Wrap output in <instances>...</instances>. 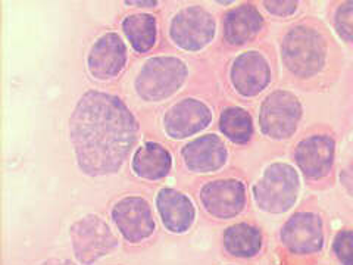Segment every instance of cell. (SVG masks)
<instances>
[{
	"mask_svg": "<svg viewBox=\"0 0 353 265\" xmlns=\"http://www.w3.org/2000/svg\"><path fill=\"white\" fill-rule=\"evenodd\" d=\"M123 30L131 46L140 53L152 49L157 41V19L149 14L127 17L123 22Z\"/></svg>",
	"mask_w": 353,
	"mask_h": 265,
	"instance_id": "cell-20",
	"label": "cell"
},
{
	"mask_svg": "<svg viewBox=\"0 0 353 265\" xmlns=\"http://www.w3.org/2000/svg\"><path fill=\"white\" fill-rule=\"evenodd\" d=\"M333 249L337 259L343 265H353V231L343 230L337 233Z\"/></svg>",
	"mask_w": 353,
	"mask_h": 265,
	"instance_id": "cell-22",
	"label": "cell"
},
{
	"mask_svg": "<svg viewBox=\"0 0 353 265\" xmlns=\"http://www.w3.org/2000/svg\"><path fill=\"white\" fill-rule=\"evenodd\" d=\"M201 201L212 217L223 219L233 218L245 208V186L237 180H216L208 183L201 192Z\"/></svg>",
	"mask_w": 353,
	"mask_h": 265,
	"instance_id": "cell-10",
	"label": "cell"
},
{
	"mask_svg": "<svg viewBox=\"0 0 353 265\" xmlns=\"http://www.w3.org/2000/svg\"><path fill=\"white\" fill-rule=\"evenodd\" d=\"M211 119L212 112L205 104L196 99H184L168 110L163 124L171 137L184 139L206 128Z\"/></svg>",
	"mask_w": 353,
	"mask_h": 265,
	"instance_id": "cell-11",
	"label": "cell"
},
{
	"mask_svg": "<svg viewBox=\"0 0 353 265\" xmlns=\"http://www.w3.org/2000/svg\"><path fill=\"white\" fill-rule=\"evenodd\" d=\"M301 115V104L292 93L274 92L262 104L259 124L267 136L285 139L294 132Z\"/></svg>",
	"mask_w": 353,
	"mask_h": 265,
	"instance_id": "cell-6",
	"label": "cell"
},
{
	"mask_svg": "<svg viewBox=\"0 0 353 265\" xmlns=\"http://www.w3.org/2000/svg\"><path fill=\"white\" fill-rule=\"evenodd\" d=\"M281 242L296 255H311L319 252L324 243L321 218L312 213L292 215L281 230Z\"/></svg>",
	"mask_w": 353,
	"mask_h": 265,
	"instance_id": "cell-9",
	"label": "cell"
},
{
	"mask_svg": "<svg viewBox=\"0 0 353 265\" xmlns=\"http://www.w3.org/2000/svg\"><path fill=\"white\" fill-rule=\"evenodd\" d=\"M265 8H267L274 15L285 17L294 12L297 3L296 2H265Z\"/></svg>",
	"mask_w": 353,
	"mask_h": 265,
	"instance_id": "cell-24",
	"label": "cell"
},
{
	"mask_svg": "<svg viewBox=\"0 0 353 265\" xmlns=\"http://www.w3.org/2000/svg\"><path fill=\"white\" fill-rule=\"evenodd\" d=\"M112 219L119 233L130 243L145 242L157 230L150 205L139 196L118 201L112 208Z\"/></svg>",
	"mask_w": 353,
	"mask_h": 265,
	"instance_id": "cell-7",
	"label": "cell"
},
{
	"mask_svg": "<svg viewBox=\"0 0 353 265\" xmlns=\"http://www.w3.org/2000/svg\"><path fill=\"white\" fill-rule=\"evenodd\" d=\"M262 24V17L255 6L241 5L227 14L224 19V35L228 43L243 44L258 35Z\"/></svg>",
	"mask_w": 353,
	"mask_h": 265,
	"instance_id": "cell-17",
	"label": "cell"
},
{
	"mask_svg": "<svg viewBox=\"0 0 353 265\" xmlns=\"http://www.w3.org/2000/svg\"><path fill=\"white\" fill-rule=\"evenodd\" d=\"M336 27L341 37L353 41V2L341 5L336 14Z\"/></svg>",
	"mask_w": 353,
	"mask_h": 265,
	"instance_id": "cell-23",
	"label": "cell"
},
{
	"mask_svg": "<svg viewBox=\"0 0 353 265\" xmlns=\"http://www.w3.org/2000/svg\"><path fill=\"white\" fill-rule=\"evenodd\" d=\"M43 265H75V264L68 261V259H49V261L44 262Z\"/></svg>",
	"mask_w": 353,
	"mask_h": 265,
	"instance_id": "cell-26",
	"label": "cell"
},
{
	"mask_svg": "<svg viewBox=\"0 0 353 265\" xmlns=\"http://www.w3.org/2000/svg\"><path fill=\"white\" fill-rule=\"evenodd\" d=\"M139 126L119 97L87 92L70 119V139L80 170L90 175L115 174L137 140Z\"/></svg>",
	"mask_w": 353,
	"mask_h": 265,
	"instance_id": "cell-1",
	"label": "cell"
},
{
	"mask_svg": "<svg viewBox=\"0 0 353 265\" xmlns=\"http://www.w3.org/2000/svg\"><path fill=\"white\" fill-rule=\"evenodd\" d=\"M127 49L115 32H108L99 39L88 55V70L99 80L112 79L124 68Z\"/></svg>",
	"mask_w": 353,
	"mask_h": 265,
	"instance_id": "cell-12",
	"label": "cell"
},
{
	"mask_svg": "<svg viewBox=\"0 0 353 265\" xmlns=\"http://www.w3.org/2000/svg\"><path fill=\"white\" fill-rule=\"evenodd\" d=\"M221 131L224 132L231 141L234 143H246L250 140L253 127L252 118L241 108H228L221 115Z\"/></svg>",
	"mask_w": 353,
	"mask_h": 265,
	"instance_id": "cell-21",
	"label": "cell"
},
{
	"mask_svg": "<svg viewBox=\"0 0 353 265\" xmlns=\"http://www.w3.org/2000/svg\"><path fill=\"white\" fill-rule=\"evenodd\" d=\"M215 35V22L211 14L199 6L183 9L171 22V37L185 50L205 48Z\"/></svg>",
	"mask_w": 353,
	"mask_h": 265,
	"instance_id": "cell-8",
	"label": "cell"
},
{
	"mask_svg": "<svg viewBox=\"0 0 353 265\" xmlns=\"http://www.w3.org/2000/svg\"><path fill=\"white\" fill-rule=\"evenodd\" d=\"M283 61L287 68L299 77L316 74L325 61L324 39L309 27L290 30L283 41Z\"/></svg>",
	"mask_w": 353,
	"mask_h": 265,
	"instance_id": "cell-3",
	"label": "cell"
},
{
	"mask_svg": "<svg viewBox=\"0 0 353 265\" xmlns=\"http://www.w3.org/2000/svg\"><path fill=\"white\" fill-rule=\"evenodd\" d=\"M157 206L162 224L171 233L181 235L192 227L196 215L194 206L190 199L181 192L162 189L157 197Z\"/></svg>",
	"mask_w": 353,
	"mask_h": 265,
	"instance_id": "cell-15",
	"label": "cell"
},
{
	"mask_svg": "<svg viewBox=\"0 0 353 265\" xmlns=\"http://www.w3.org/2000/svg\"><path fill=\"white\" fill-rule=\"evenodd\" d=\"M299 192L296 171L285 164H274L253 187L256 205L265 213L283 214L294 205Z\"/></svg>",
	"mask_w": 353,
	"mask_h": 265,
	"instance_id": "cell-2",
	"label": "cell"
},
{
	"mask_svg": "<svg viewBox=\"0 0 353 265\" xmlns=\"http://www.w3.org/2000/svg\"><path fill=\"white\" fill-rule=\"evenodd\" d=\"M132 170L143 179H163L171 170V155L159 143H146L132 158Z\"/></svg>",
	"mask_w": 353,
	"mask_h": 265,
	"instance_id": "cell-18",
	"label": "cell"
},
{
	"mask_svg": "<svg viewBox=\"0 0 353 265\" xmlns=\"http://www.w3.org/2000/svg\"><path fill=\"white\" fill-rule=\"evenodd\" d=\"M70 235L75 257L84 265L109 255L118 246V239L112 230L99 215H87L79 219L71 227Z\"/></svg>",
	"mask_w": 353,
	"mask_h": 265,
	"instance_id": "cell-5",
	"label": "cell"
},
{
	"mask_svg": "<svg viewBox=\"0 0 353 265\" xmlns=\"http://www.w3.org/2000/svg\"><path fill=\"white\" fill-rule=\"evenodd\" d=\"M341 181H343V184L346 186V189L353 196V161L346 168V171L341 174Z\"/></svg>",
	"mask_w": 353,
	"mask_h": 265,
	"instance_id": "cell-25",
	"label": "cell"
},
{
	"mask_svg": "<svg viewBox=\"0 0 353 265\" xmlns=\"http://www.w3.org/2000/svg\"><path fill=\"white\" fill-rule=\"evenodd\" d=\"M128 5H139V6H146V5H149V6H154L157 5V2H127Z\"/></svg>",
	"mask_w": 353,
	"mask_h": 265,
	"instance_id": "cell-27",
	"label": "cell"
},
{
	"mask_svg": "<svg viewBox=\"0 0 353 265\" xmlns=\"http://www.w3.org/2000/svg\"><path fill=\"white\" fill-rule=\"evenodd\" d=\"M185 165L193 171L209 173L221 168L225 162L227 150L218 136L208 135L199 137L183 149Z\"/></svg>",
	"mask_w": 353,
	"mask_h": 265,
	"instance_id": "cell-16",
	"label": "cell"
},
{
	"mask_svg": "<svg viewBox=\"0 0 353 265\" xmlns=\"http://www.w3.org/2000/svg\"><path fill=\"white\" fill-rule=\"evenodd\" d=\"M185 65L176 58L161 57L148 61L136 79V90L145 101H162L175 93L185 80Z\"/></svg>",
	"mask_w": 353,
	"mask_h": 265,
	"instance_id": "cell-4",
	"label": "cell"
},
{
	"mask_svg": "<svg viewBox=\"0 0 353 265\" xmlns=\"http://www.w3.org/2000/svg\"><path fill=\"white\" fill-rule=\"evenodd\" d=\"M271 71L267 61L258 52H246L236 59L231 70L237 92L243 96H255L268 86Z\"/></svg>",
	"mask_w": 353,
	"mask_h": 265,
	"instance_id": "cell-13",
	"label": "cell"
},
{
	"mask_svg": "<svg viewBox=\"0 0 353 265\" xmlns=\"http://www.w3.org/2000/svg\"><path fill=\"white\" fill-rule=\"evenodd\" d=\"M262 246L261 230L246 223L234 224L225 230L224 249L237 258L255 257Z\"/></svg>",
	"mask_w": 353,
	"mask_h": 265,
	"instance_id": "cell-19",
	"label": "cell"
},
{
	"mask_svg": "<svg viewBox=\"0 0 353 265\" xmlns=\"http://www.w3.org/2000/svg\"><path fill=\"white\" fill-rule=\"evenodd\" d=\"M334 159V141L328 136H312L302 140L296 149V161L309 179L325 175Z\"/></svg>",
	"mask_w": 353,
	"mask_h": 265,
	"instance_id": "cell-14",
	"label": "cell"
}]
</instances>
